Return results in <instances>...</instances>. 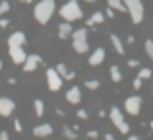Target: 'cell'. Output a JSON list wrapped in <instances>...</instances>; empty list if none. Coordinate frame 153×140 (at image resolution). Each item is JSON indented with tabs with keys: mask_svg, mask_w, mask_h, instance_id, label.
<instances>
[{
	"mask_svg": "<svg viewBox=\"0 0 153 140\" xmlns=\"http://www.w3.org/2000/svg\"><path fill=\"white\" fill-rule=\"evenodd\" d=\"M124 6H126V12L130 14L132 22L134 23H142L143 22V14H146V8H143L142 0H122Z\"/></svg>",
	"mask_w": 153,
	"mask_h": 140,
	"instance_id": "cell-3",
	"label": "cell"
},
{
	"mask_svg": "<svg viewBox=\"0 0 153 140\" xmlns=\"http://www.w3.org/2000/svg\"><path fill=\"white\" fill-rule=\"evenodd\" d=\"M62 76L58 74L54 68H49L47 70V84H49V90L51 91H58L60 88H62Z\"/></svg>",
	"mask_w": 153,
	"mask_h": 140,
	"instance_id": "cell-6",
	"label": "cell"
},
{
	"mask_svg": "<svg viewBox=\"0 0 153 140\" xmlns=\"http://www.w3.org/2000/svg\"><path fill=\"white\" fill-rule=\"evenodd\" d=\"M149 127H151V133H153V121H151V125H149Z\"/></svg>",
	"mask_w": 153,
	"mask_h": 140,
	"instance_id": "cell-38",
	"label": "cell"
},
{
	"mask_svg": "<svg viewBox=\"0 0 153 140\" xmlns=\"http://www.w3.org/2000/svg\"><path fill=\"white\" fill-rule=\"evenodd\" d=\"M128 66H130V68H138L140 61H138V58H130V61H128Z\"/></svg>",
	"mask_w": 153,
	"mask_h": 140,
	"instance_id": "cell-26",
	"label": "cell"
},
{
	"mask_svg": "<svg viewBox=\"0 0 153 140\" xmlns=\"http://www.w3.org/2000/svg\"><path fill=\"white\" fill-rule=\"evenodd\" d=\"M0 140H10V136H8L6 130H2V133H0Z\"/></svg>",
	"mask_w": 153,
	"mask_h": 140,
	"instance_id": "cell-33",
	"label": "cell"
},
{
	"mask_svg": "<svg viewBox=\"0 0 153 140\" xmlns=\"http://www.w3.org/2000/svg\"><path fill=\"white\" fill-rule=\"evenodd\" d=\"M33 107H35V115H37V117H43V115H45V103H43V99H35Z\"/></svg>",
	"mask_w": 153,
	"mask_h": 140,
	"instance_id": "cell-20",
	"label": "cell"
},
{
	"mask_svg": "<svg viewBox=\"0 0 153 140\" xmlns=\"http://www.w3.org/2000/svg\"><path fill=\"white\" fill-rule=\"evenodd\" d=\"M126 140H140V138H138V136H128Z\"/></svg>",
	"mask_w": 153,
	"mask_h": 140,
	"instance_id": "cell-36",
	"label": "cell"
},
{
	"mask_svg": "<svg viewBox=\"0 0 153 140\" xmlns=\"http://www.w3.org/2000/svg\"><path fill=\"white\" fill-rule=\"evenodd\" d=\"M54 10H56L54 0H39L33 8V16L41 25H47L54 16Z\"/></svg>",
	"mask_w": 153,
	"mask_h": 140,
	"instance_id": "cell-1",
	"label": "cell"
},
{
	"mask_svg": "<svg viewBox=\"0 0 153 140\" xmlns=\"http://www.w3.org/2000/svg\"><path fill=\"white\" fill-rule=\"evenodd\" d=\"M33 134L39 138H45V136H51L52 134V127L49 125V123H45V125H37L33 129Z\"/></svg>",
	"mask_w": 153,
	"mask_h": 140,
	"instance_id": "cell-13",
	"label": "cell"
},
{
	"mask_svg": "<svg viewBox=\"0 0 153 140\" xmlns=\"http://www.w3.org/2000/svg\"><path fill=\"white\" fill-rule=\"evenodd\" d=\"M142 84H143V80H140L138 76H136V80H134V84H132V86H134V90H140V88H142Z\"/></svg>",
	"mask_w": 153,
	"mask_h": 140,
	"instance_id": "cell-28",
	"label": "cell"
},
{
	"mask_svg": "<svg viewBox=\"0 0 153 140\" xmlns=\"http://www.w3.org/2000/svg\"><path fill=\"white\" fill-rule=\"evenodd\" d=\"M72 31H74V27H72V23L70 22H62L58 25V37L60 39H68L72 35Z\"/></svg>",
	"mask_w": 153,
	"mask_h": 140,
	"instance_id": "cell-14",
	"label": "cell"
},
{
	"mask_svg": "<svg viewBox=\"0 0 153 140\" xmlns=\"http://www.w3.org/2000/svg\"><path fill=\"white\" fill-rule=\"evenodd\" d=\"M105 22V14L103 12H95V14H91L89 16V19H87V27H93V25H97V23H103Z\"/></svg>",
	"mask_w": 153,
	"mask_h": 140,
	"instance_id": "cell-17",
	"label": "cell"
},
{
	"mask_svg": "<svg viewBox=\"0 0 153 140\" xmlns=\"http://www.w3.org/2000/svg\"><path fill=\"white\" fill-rule=\"evenodd\" d=\"M151 76H153L151 68H140V72H138V78L140 80H149Z\"/></svg>",
	"mask_w": 153,
	"mask_h": 140,
	"instance_id": "cell-21",
	"label": "cell"
},
{
	"mask_svg": "<svg viewBox=\"0 0 153 140\" xmlns=\"http://www.w3.org/2000/svg\"><path fill=\"white\" fill-rule=\"evenodd\" d=\"M58 14L62 16L64 22H70V23H72V22H78V19H82L83 12H82V6H79L78 0H68V2L64 4L62 8H60Z\"/></svg>",
	"mask_w": 153,
	"mask_h": 140,
	"instance_id": "cell-2",
	"label": "cell"
},
{
	"mask_svg": "<svg viewBox=\"0 0 153 140\" xmlns=\"http://www.w3.org/2000/svg\"><path fill=\"white\" fill-rule=\"evenodd\" d=\"M19 2H23V4H31L33 0H19Z\"/></svg>",
	"mask_w": 153,
	"mask_h": 140,
	"instance_id": "cell-35",
	"label": "cell"
},
{
	"mask_svg": "<svg viewBox=\"0 0 153 140\" xmlns=\"http://www.w3.org/2000/svg\"><path fill=\"white\" fill-rule=\"evenodd\" d=\"M62 134L66 138H70V140H76V138H78V130H72V129H68V127H64Z\"/></svg>",
	"mask_w": 153,
	"mask_h": 140,
	"instance_id": "cell-22",
	"label": "cell"
},
{
	"mask_svg": "<svg viewBox=\"0 0 153 140\" xmlns=\"http://www.w3.org/2000/svg\"><path fill=\"white\" fill-rule=\"evenodd\" d=\"M14 129H16V133H22V130H23L22 121H19V119H16V121H14Z\"/></svg>",
	"mask_w": 153,
	"mask_h": 140,
	"instance_id": "cell-27",
	"label": "cell"
},
{
	"mask_svg": "<svg viewBox=\"0 0 153 140\" xmlns=\"http://www.w3.org/2000/svg\"><path fill=\"white\" fill-rule=\"evenodd\" d=\"M8 25H10V19H6V18H0V27L4 29V27H8Z\"/></svg>",
	"mask_w": 153,
	"mask_h": 140,
	"instance_id": "cell-30",
	"label": "cell"
},
{
	"mask_svg": "<svg viewBox=\"0 0 153 140\" xmlns=\"http://www.w3.org/2000/svg\"><path fill=\"white\" fill-rule=\"evenodd\" d=\"M143 47H146V53H147V57L153 61V41L151 39H147L146 43H143Z\"/></svg>",
	"mask_w": 153,
	"mask_h": 140,
	"instance_id": "cell-23",
	"label": "cell"
},
{
	"mask_svg": "<svg viewBox=\"0 0 153 140\" xmlns=\"http://www.w3.org/2000/svg\"><path fill=\"white\" fill-rule=\"evenodd\" d=\"M54 70L62 76V80H74L76 78V72H70V70L66 68V64H62V62H58V66H56Z\"/></svg>",
	"mask_w": 153,
	"mask_h": 140,
	"instance_id": "cell-15",
	"label": "cell"
},
{
	"mask_svg": "<svg viewBox=\"0 0 153 140\" xmlns=\"http://www.w3.org/2000/svg\"><path fill=\"white\" fill-rule=\"evenodd\" d=\"M107 4H108V8H112V10H118L120 14H122V12H126V6H124L122 0H107Z\"/></svg>",
	"mask_w": 153,
	"mask_h": 140,
	"instance_id": "cell-18",
	"label": "cell"
},
{
	"mask_svg": "<svg viewBox=\"0 0 153 140\" xmlns=\"http://www.w3.org/2000/svg\"><path fill=\"white\" fill-rule=\"evenodd\" d=\"M111 43H112V47H114V51H116V53L120 55V57H122V55L126 53V49H124V43L120 41V37H118V35H114V33H112V35H111Z\"/></svg>",
	"mask_w": 153,
	"mask_h": 140,
	"instance_id": "cell-16",
	"label": "cell"
},
{
	"mask_svg": "<svg viewBox=\"0 0 153 140\" xmlns=\"http://www.w3.org/2000/svg\"><path fill=\"white\" fill-rule=\"evenodd\" d=\"M87 117H89V113H87L85 109H79L78 111V119H87Z\"/></svg>",
	"mask_w": 153,
	"mask_h": 140,
	"instance_id": "cell-29",
	"label": "cell"
},
{
	"mask_svg": "<svg viewBox=\"0 0 153 140\" xmlns=\"http://www.w3.org/2000/svg\"><path fill=\"white\" fill-rule=\"evenodd\" d=\"M43 62V58L39 57V55H27L25 61H23V72H35L39 68V64Z\"/></svg>",
	"mask_w": 153,
	"mask_h": 140,
	"instance_id": "cell-9",
	"label": "cell"
},
{
	"mask_svg": "<svg viewBox=\"0 0 153 140\" xmlns=\"http://www.w3.org/2000/svg\"><path fill=\"white\" fill-rule=\"evenodd\" d=\"M16 109V103L10 97H2L0 95V117H10Z\"/></svg>",
	"mask_w": 153,
	"mask_h": 140,
	"instance_id": "cell-10",
	"label": "cell"
},
{
	"mask_svg": "<svg viewBox=\"0 0 153 140\" xmlns=\"http://www.w3.org/2000/svg\"><path fill=\"white\" fill-rule=\"evenodd\" d=\"M66 99H68V103H72V105H76V103H79L82 101V91H79V88H70V90L66 91Z\"/></svg>",
	"mask_w": 153,
	"mask_h": 140,
	"instance_id": "cell-12",
	"label": "cell"
},
{
	"mask_svg": "<svg viewBox=\"0 0 153 140\" xmlns=\"http://www.w3.org/2000/svg\"><path fill=\"white\" fill-rule=\"evenodd\" d=\"M111 80H112V82H116V84L122 82V72H120V68L116 64L111 66Z\"/></svg>",
	"mask_w": 153,
	"mask_h": 140,
	"instance_id": "cell-19",
	"label": "cell"
},
{
	"mask_svg": "<svg viewBox=\"0 0 153 140\" xmlns=\"http://www.w3.org/2000/svg\"><path fill=\"white\" fill-rule=\"evenodd\" d=\"M124 109H126L128 115H138L140 109H142V97L140 95H132V97H128L126 101H124Z\"/></svg>",
	"mask_w": 153,
	"mask_h": 140,
	"instance_id": "cell-7",
	"label": "cell"
},
{
	"mask_svg": "<svg viewBox=\"0 0 153 140\" xmlns=\"http://www.w3.org/2000/svg\"><path fill=\"white\" fill-rule=\"evenodd\" d=\"M99 86H101V82H99V80H87V82H85V88H87V90H99Z\"/></svg>",
	"mask_w": 153,
	"mask_h": 140,
	"instance_id": "cell-25",
	"label": "cell"
},
{
	"mask_svg": "<svg viewBox=\"0 0 153 140\" xmlns=\"http://www.w3.org/2000/svg\"><path fill=\"white\" fill-rule=\"evenodd\" d=\"M105 57H107L105 49L103 47H97V49L89 55V66H99L101 62H105Z\"/></svg>",
	"mask_w": 153,
	"mask_h": 140,
	"instance_id": "cell-11",
	"label": "cell"
},
{
	"mask_svg": "<svg viewBox=\"0 0 153 140\" xmlns=\"http://www.w3.org/2000/svg\"><path fill=\"white\" fill-rule=\"evenodd\" d=\"M2 66H4V64H2V61H0V70H2Z\"/></svg>",
	"mask_w": 153,
	"mask_h": 140,
	"instance_id": "cell-39",
	"label": "cell"
},
{
	"mask_svg": "<svg viewBox=\"0 0 153 140\" xmlns=\"http://www.w3.org/2000/svg\"><path fill=\"white\" fill-rule=\"evenodd\" d=\"M108 117H111L112 125H114V127H116V129H118L122 134H128V133H130V125H128V123L124 121L122 111H120L116 105H112V107H111V113H108Z\"/></svg>",
	"mask_w": 153,
	"mask_h": 140,
	"instance_id": "cell-5",
	"label": "cell"
},
{
	"mask_svg": "<svg viewBox=\"0 0 153 140\" xmlns=\"http://www.w3.org/2000/svg\"><path fill=\"white\" fill-rule=\"evenodd\" d=\"M8 53H10V58L14 64H23V61L27 57L23 47H19V45H8Z\"/></svg>",
	"mask_w": 153,
	"mask_h": 140,
	"instance_id": "cell-8",
	"label": "cell"
},
{
	"mask_svg": "<svg viewBox=\"0 0 153 140\" xmlns=\"http://www.w3.org/2000/svg\"><path fill=\"white\" fill-rule=\"evenodd\" d=\"M85 2H97V0H85Z\"/></svg>",
	"mask_w": 153,
	"mask_h": 140,
	"instance_id": "cell-37",
	"label": "cell"
},
{
	"mask_svg": "<svg viewBox=\"0 0 153 140\" xmlns=\"http://www.w3.org/2000/svg\"><path fill=\"white\" fill-rule=\"evenodd\" d=\"M105 140H114V136H112V134H108V133H107V134H105Z\"/></svg>",
	"mask_w": 153,
	"mask_h": 140,
	"instance_id": "cell-34",
	"label": "cell"
},
{
	"mask_svg": "<svg viewBox=\"0 0 153 140\" xmlns=\"http://www.w3.org/2000/svg\"><path fill=\"white\" fill-rule=\"evenodd\" d=\"M87 136H89V138H97L99 133H97V130H89V133H87Z\"/></svg>",
	"mask_w": 153,
	"mask_h": 140,
	"instance_id": "cell-32",
	"label": "cell"
},
{
	"mask_svg": "<svg viewBox=\"0 0 153 140\" xmlns=\"http://www.w3.org/2000/svg\"><path fill=\"white\" fill-rule=\"evenodd\" d=\"M105 16H107V18H114V10H112V8H107Z\"/></svg>",
	"mask_w": 153,
	"mask_h": 140,
	"instance_id": "cell-31",
	"label": "cell"
},
{
	"mask_svg": "<svg viewBox=\"0 0 153 140\" xmlns=\"http://www.w3.org/2000/svg\"><path fill=\"white\" fill-rule=\"evenodd\" d=\"M70 37H72V47H74L76 53H79V55L87 53V49H89V45H87V31L83 27L82 29H74Z\"/></svg>",
	"mask_w": 153,
	"mask_h": 140,
	"instance_id": "cell-4",
	"label": "cell"
},
{
	"mask_svg": "<svg viewBox=\"0 0 153 140\" xmlns=\"http://www.w3.org/2000/svg\"><path fill=\"white\" fill-rule=\"evenodd\" d=\"M8 12H10V2L8 0H0V16L8 14Z\"/></svg>",
	"mask_w": 153,
	"mask_h": 140,
	"instance_id": "cell-24",
	"label": "cell"
}]
</instances>
